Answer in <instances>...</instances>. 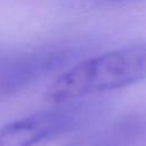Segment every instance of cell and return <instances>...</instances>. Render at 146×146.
<instances>
[{
    "label": "cell",
    "instance_id": "7a4b0ae2",
    "mask_svg": "<svg viewBox=\"0 0 146 146\" xmlns=\"http://www.w3.org/2000/svg\"><path fill=\"white\" fill-rule=\"evenodd\" d=\"M108 111L100 98H80L13 121L0 130V146H34L98 121Z\"/></svg>",
    "mask_w": 146,
    "mask_h": 146
},
{
    "label": "cell",
    "instance_id": "6da1fadb",
    "mask_svg": "<svg viewBox=\"0 0 146 146\" xmlns=\"http://www.w3.org/2000/svg\"><path fill=\"white\" fill-rule=\"evenodd\" d=\"M146 80V42L125 46L84 59L62 73L44 98L59 104L112 91Z\"/></svg>",
    "mask_w": 146,
    "mask_h": 146
},
{
    "label": "cell",
    "instance_id": "3957f363",
    "mask_svg": "<svg viewBox=\"0 0 146 146\" xmlns=\"http://www.w3.org/2000/svg\"><path fill=\"white\" fill-rule=\"evenodd\" d=\"M83 42H63L0 59V102L58 71L87 50Z\"/></svg>",
    "mask_w": 146,
    "mask_h": 146
},
{
    "label": "cell",
    "instance_id": "277c9868",
    "mask_svg": "<svg viewBox=\"0 0 146 146\" xmlns=\"http://www.w3.org/2000/svg\"><path fill=\"white\" fill-rule=\"evenodd\" d=\"M146 136V114H135L95 129L65 146H135Z\"/></svg>",
    "mask_w": 146,
    "mask_h": 146
}]
</instances>
